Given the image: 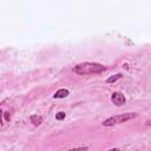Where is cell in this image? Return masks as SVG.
I'll return each mask as SVG.
<instances>
[{
    "label": "cell",
    "mask_w": 151,
    "mask_h": 151,
    "mask_svg": "<svg viewBox=\"0 0 151 151\" xmlns=\"http://www.w3.org/2000/svg\"><path fill=\"white\" fill-rule=\"evenodd\" d=\"M4 118H5V120L9 122V119H11V113H9L8 111H5V112H4Z\"/></svg>",
    "instance_id": "9c48e42d"
},
{
    "label": "cell",
    "mask_w": 151,
    "mask_h": 151,
    "mask_svg": "<svg viewBox=\"0 0 151 151\" xmlns=\"http://www.w3.org/2000/svg\"><path fill=\"white\" fill-rule=\"evenodd\" d=\"M65 116H66V113L63 112V111H60V112H58V113L55 114V119H57V120H63V119L65 118Z\"/></svg>",
    "instance_id": "52a82bcc"
},
{
    "label": "cell",
    "mask_w": 151,
    "mask_h": 151,
    "mask_svg": "<svg viewBox=\"0 0 151 151\" xmlns=\"http://www.w3.org/2000/svg\"><path fill=\"white\" fill-rule=\"evenodd\" d=\"M138 114L136 112H126V113H120V114H117V116H112L107 119H105L103 122V125L104 126H113V125H118V124H122V123H125L130 119H133L136 118Z\"/></svg>",
    "instance_id": "7a4b0ae2"
},
{
    "label": "cell",
    "mask_w": 151,
    "mask_h": 151,
    "mask_svg": "<svg viewBox=\"0 0 151 151\" xmlns=\"http://www.w3.org/2000/svg\"><path fill=\"white\" fill-rule=\"evenodd\" d=\"M68 96V90L66 88H60L54 94H53V98L54 99H61V98H66Z\"/></svg>",
    "instance_id": "277c9868"
},
{
    "label": "cell",
    "mask_w": 151,
    "mask_h": 151,
    "mask_svg": "<svg viewBox=\"0 0 151 151\" xmlns=\"http://www.w3.org/2000/svg\"><path fill=\"white\" fill-rule=\"evenodd\" d=\"M29 120H31V123H32L33 125L39 126V125L42 123V117H41V116H38V114H32V116L29 117Z\"/></svg>",
    "instance_id": "5b68a950"
},
{
    "label": "cell",
    "mask_w": 151,
    "mask_h": 151,
    "mask_svg": "<svg viewBox=\"0 0 151 151\" xmlns=\"http://www.w3.org/2000/svg\"><path fill=\"white\" fill-rule=\"evenodd\" d=\"M136 151H138V150H136Z\"/></svg>",
    "instance_id": "8fae6325"
},
{
    "label": "cell",
    "mask_w": 151,
    "mask_h": 151,
    "mask_svg": "<svg viewBox=\"0 0 151 151\" xmlns=\"http://www.w3.org/2000/svg\"><path fill=\"white\" fill-rule=\"evenodd\" d=\"M120 78H123V74H122V73H117V74H114V76L109 77V78L106 79V83H114V81H117V80L120 79Z\"/></svg>",
    "instance_id": "8992f818"
},
{
    "label": "cell",
    "mask_w": 151,
    "mask_h": 151,
    "mask_svg": "<svg viewBox=\"0 0 151 151\" xmlns=\"http://www.w3.org/2000/svg\"><path fill=\"white\" fill-rule=\"evenodd\" d=\"M106 151H120L118 147H112V149H109V150H106Z\"/></svg>",
    "instance_id": "30bf717a"
},
{
    "label": "cell",
    "mask_w": 151,
    "mask_h": 151,
    "mask_svg": "<svg viewBox=\"0 0 151 151\" xmlns=\"http://www.w3.org/2000/svg\"><path fill=\"white\" fill-rule=\"evenodd\" d=\"M106 70V67L101 64H98V63H90V61H86V63H80L78 65H76L72 71L77 74H80V76H90V74H99L101 72H104Z\"/></svg>",
    "instance_id": "6da1fadb"
},
{
    "label": "cell",
    "mask_w": 151,
    "mask_h": 151,
    "mask_svg": "<svg viewBox=\"0 0 151 151\" xmlns=\"http://www.w3.org/2000/svg\"><path fill=\"white\" fill-rule=\"evenodd\" d=\"M88 147L87 146H79V147H74V149H70L67 151H87Z\"/></svg>",
    "instance_id": "ba28073f"
},
{
    "label": "cell",
    "mask_w": 151,
    "mask_h": 151,
    "mask_svg": "<svg viewBox=\"0 0 151 151\" xmlns=\"http://www.w3.org/2000/svg\"><path fill=\"white\" fill-rule=\"evenodd\" d=\"M111 101L116 105V106H122L125 104L126 99L124 97V94L122 92H113L111 96Z\"/></svg>",
    "instance_id": "3957f363"
}]
</instances>
